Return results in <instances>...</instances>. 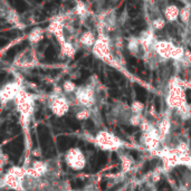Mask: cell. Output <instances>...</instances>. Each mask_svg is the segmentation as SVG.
I'll list each match as a JSON object with an SVG mask.
<instances>
[{
  "mask_svg": "<svg viewBox=\"0 0 191 191\" xmlns=\"http://www.w3.org/2000/svg\"><path fill=\"white\" fill-rule=\"evenodd\" d=\"M153 51L162 62L173 60L180 63L186 59V51L181 45H178L169 39H157L153 45Z\"/></svg>",
  "mask_w": 191,
  "mask_h": 191,
  "instance_id": "6da1fadb",
  "label": "cell"
},
{
  "mask_svg": "<svg viewBox=\"0 0 191 191\" xmlns=\"http://www.w3.org/2000/svg\"><path fill=\"white\" fill-rule=\"evenodd\" d=\"M113 48H114V45L112 42V38L107 34L99 33L97 40L92 48V53L96 58H99L102 62L106 63L108 65H112L113 67H117L118 63H117L116 56L113 54Z\"/></svg>",
  "mask_w": 191,
  "mask_h": 191,
  "instance_id": "7a4b0ae2",
  "label": "cell"
},
{
  "mask_svg": "<svg viewBox=\"0 0 191 191\" xmlns=\"http://www.w3.org/2000/svg\"><path fill=\"white\" fill-rule=\"evenodd\" d=\"M14 103L20 115L19 117L20 124L25 130L28 129L29 123H30V118L33 116L34 111H35V96L26 91L25 87H23L18 93Z\"/></svg>",
  "mask_w": 191,
  "mask_h": 191,
  "instance_id": "3957f363",
  "label": "cell"
},
{
  "mask_svg": "<svg viewBox=\"0 0 191 191\" xmlns=\"http://www.w3.org/2000/svg\"><path fill=\"white\" fill-rule=\"evenodd\" d=\"M166 106L170 111H178L179 108L187 105V96L184 91V84L179 77H172L169 81V88L166 95Z\"/></svg>",
  "mask_w": 191,
  "mask_h": 191,
  "instance_id": "277c9868",
  "label": "cell"
},
{
  "mask_svg": "<svg viewBox=\"0 0 191 191\" xmlns=\"http://www.w3.org/2000/svg\"><path fill=\"white\" fill-rule=\"evenodd\" d=\"M99 84H94L88 81V83L78 86L77 91L75 92L74 99L76 103L85 108H92L96 105V87Z\"/></svg>",
  "mask_w": 191,
  "mask_h": 191,
  "instance_id": "5b68a950",
  "label": "cell"
},
{
  "mask_svg": "<svg viewBox=\"0 0 191 191\" xmlns=\"http://www.w3.org/2000/svg\"><path fill=\"white\" fill-rule=\"evenodd\" d=\"M94 140H95V143L99 145V148L105 151H118L124 145V142L118 136L105 130L99 131L97 134L95 135Z\"/></svg>",
  "mask_w": 191,
  "mask_h": 191,
  "instance_id": "8992f818",
  "label": "cell"
},
{
  "mask_svg": "<svg viewBox=\"0 0 191 191\" xmlns=\"http://www.w3.org/2000/svg\"><path fill=\"white\" fill-rule=\"evenodd\" d=\"M65 163L68 168L74 171H82L86 166V157L84 152L79 148H71L66 151L65 155Z\"/></svg>",
  "mask_w": 191,
  "mask_h": 191,
  "instance_id": "52a82bcc",
  "label": "cell"
},
{
  "mask_svg": "<svg viewBox=\"0 0 191 191\" xmlns=\"http://www.w3.org/2000/svg\"><path fill=\"white\" fill-rule=\"evenodd\" d=\"M37 63H38V58H37L36 50L34 49V47H28L21 50L15 57L12 65L20 69H29L36 66Z\"/></svg>",
  "mask_w": 191,
  "mask_h": 191,
  "instance_id": "ba28073f",
  "label": "cell"
},
{
  "mask_svg": "<svg viewBox=\"0 0 191 191\" xmlns=\"http://www.w3.org/2000/svg\"><path fill=\"white\" fill-rule=\"evenodd\" d=\"M49 107L54 115H56L57 117H63L68 113L71 108V101L67 99L65 94L62 95L51 94L49 100Z\"/></svg>",
  "mask_w": 191,
  "mask_h": 191,
  "instance_id": "9c48e42d",
  "label": "cell"
},
{
  "mask_svg": "<svg viewBox=\"0 0 191 191\" xmlns=\"http://www.w3.org/2000/svg\"><path fill=\"white\" fill-rule=\"evenodd\" d=\"M23 87L24 85L17 81H12L5 84L0 90V101H1L2 107L9 102H14Z\"/></svg>",
  "mask_w": 191,
  "mask_h": 191,
  "instance_id": "30bf717a",
  "label": "cell"
},
{
  "mask_svg": "<svg viewBox=\"0 0 191 191\" xmlns=\"http://www.w3.org/2000/svg\"><path fill=\"white\" fill-rule=\"evenodd\" d=\"M0 182H1V188H8L15 191H26L24 181H21L20 179H18L15 175H10L8 172L1 177Z\"/></svg>",
  "mask_w": 191,
  "mask_h": 191,
  "instance_id": "8fae6325",
  "label": "cell"
},
{
  "mask_svg": "<svg viewBox=\"0 0 191 191\" xmlns=\"http://www.w3.org/2000/svg\"><path fill=\"white\" fill-rule=\"evenodd\" d=\"M126 48L127 50L132 54L133 56L138 57V58L144 59L147 57V51L144 49L142 42H140L139 37H132L130 38L127 42H126Z\"/></svg>",
  "mask_w": 191,
  "mask_h": 191,
  "instance_id": "7c38bea8",
  "label": "cell"
},
{
  "mask_svg": "<svg viewBox=\"0 0 191 191\" xmlns=\"http://www.w3.org/2000/svg\"><path fill=\"white\" fill-rule=\"evenodd\" d=\"M142 143L150 152H154L161 149V138L160 135H153L150 133H143L142 134Z\"/></svg>",
  "mask_w": 191,
  "mask_h": 191,
  "instance_id": "4fadbf2b",
  "label": "cell"
},
{
  "mask_svg": "<svg viewBox=\"0 0 191 191\" xmlns=\"http://www.w3.org/2000/svg\"><path fill=\"white\" fill-rule=\"evenodd\" d=\"M97 40V36L91 29L84 30L83 33L79 35L78 39H77V44L78 46L84 47V48H93V46L95 45V42Z\"/></svg>",
  "mask_w": 191,
  "mask_h": 191,
  "instance_id": "5bb4252c",
  "label": "cell"
},
{
  "mask_svg": "<svg viewBox=\"0 0 191 191\" xmlns=\"http://www.w3.org/2000/svg\"><path fill=\"white\" fill-rule=\"evenodd\" d=\"M180 9L175 3H168L162 9V15L168 23H177L180 17Z\"/></svg>",
  "mask_w": 191,
  "mask_h": 191,
  "instance_id": "9a60e30c",
  "label": "cell"
},
{
  "mask_svg": "<svg viewBox=\"0 0 191 191\" xmlns=\"http://www.w3.org/2000/svg\"><path fill=\"white\" fill-rule=\"evenodd\" d=\"M46 29L42 28L40 26H36L34 27L33 29L28 33V36H27V40L28 42L31 45V46H35V45H38L39 42H42L45 38V34H46Z\"/></svg>",
  "mask_w": 191,
  "mask_h": 191,
  "instance_id": "2e32d148",
  "label": "cell"
},
{
  "mask_svg": "<svg viewBox=\"0 0 191 191\" xmlns=\"http://www.w3.org/2000/svg\"><path fill=\"white\" fill-rule=\"evenodd\" d=\"M75 16L77 17L81 21H84L86 19H88L90 16H91V10L88 8V6L82 1V0H77L76 5H75L74 11H73Z\"/></svg>",
  "mask_w": 191,
  "mask_h": 191,
  "instance_id": "e0dca14e",
  "label": "cell"
},
{
  "mask_svg": "<svg viewBox=\"0 0 191 191\" xmlns=\"http://www.w3.org/2000/svg\"><path fill=\"white\" fill-rule=\"evenodd\" d=\"M160 133V138H161V141L163 142L168 138V135L170 134L171 131V118L170 116H164L162 120H160L157 125Z\"/></svg>",
  "mask_w": 191,
  "mask_h": 191,
  "instance_id": "ac0fdd59",
  "label": "cell"
},
{
  "mask_svg": "<svg viewBox=\"0 0 191 191\" xmlns=\"http://www.w3.org/2000/svg\"><path fill=\"white\" fill-rule=\"evenodd\" d=\"M60 46V54L63 57L66 58H73L77 51V46L71 39H67L65 42H63Z\"/></svg>",
  "mask_w": 191,
  "mask_h": 191,
  "instance_id": "d6986e66",
  "label": "cell"
},
{
  "mask_svg": "<svg viewBox=\"0 0 191 191\" xmlns=\"http://www.w3.org/2000/svg\"><path fill=\"white\" fill-rule=\"evenodd\" d=\"M179 21H180L181 25L189 27L190 21H191V3L183 5V7H181V9H180Z\"/></svg>",
  "mask_w": 191,
  "mask_h": 191,
  "instance_id": "ffe728a7",
  "label": "cell"
},
{
  "mask_svg": "<svg viewBox=\"0 0 191 191\" xmlns=\"http://www.w3.org/2000/svg\"><path fill=\"white\" fill-rule=\"evenodd\" d=\"M168 21L166 20V18L163 17V15H160V16H157L154 18H152L150 20V28L153 29L155 33L157 31H161L166 28Z\"/></svg>",
  "mask_w": 191,
  "mask_h": 191,
  "instance_id": "44dd1931",
  "label": "cell"
},
{
  "mask_svg": "<svg viewBox=\"0 0 191 191\" xmlns=\"http://www.w3.org/2000/svg\"><path fill=\"white\" fill-rule=\"evenodd\" d=\"M121 160V169L123 173H129L133 168V159L126 154H121L120 155Z\"/></svg>",
  "mask_w": 191,
  "mask_h": 191,
  "instance_id": "7402d4cb",
  "label": "cell"
},
{
  "mask_svg": "<svg viewBox=\"0 0 191 191\" xmlns=\"http://www.w3.org/2000/svg\"><path fill=\"white\" fill-rule=\"evenodd\" d=\"M10 175H15L16 178L20 179L21 181H24L26 178H27V172H26V169L24 166H12L9 168V170L7 171Z\"/></svg>",
  "mask_w": 191,
  "mask_h": 191,
  "instance_id": "603a6c76",
  "label": "cell"
},
{
  "mask_svg": "<svg viewBox=\"0 0 191 191\" xmlns=\"http://www.w3.org/2000/svg\"><path fill=\"white\" fill-rule=\"evenodd\" d=\"M31 166H33L35 170H37L42 177H45L47 175L48 171H49V168H48V164L44 161H40V160H36V161H33L31 163Z\"/></svg>",
  "mask_w": 191,
  "mask_h": 191,
  "instance_id": "cb8c5ba5",
  "label": "cell"
},
{
  "mask_svg": "<svg viewBox=\"0 0 191 191\" xmlns=\"http://www.w3.org/2000/svg\"><path fill=\"white\" fill-rule=\"evenodd\" d=\"M62 87H63L64 94H66V95L75 94V92L77 91V88H78V86H77L73 81H69V79L65 81V82L63 83V86H62Z\"/></svg>",
  "mask_w": 191,
  "mask_h": 191,
  "instance_id": "d4e9b609",
  "label": "cell"
},
{
  "mask_svg": "<svg viewBox=\"0 0 191 191\" xmlns=\"http://www.w3.org/2000/svg\"><path fill=\"white\" fill-rule=\"evenodd\" d=\"M92 115V110L90 108H85V107H82L79 108L77 112H76V114H75V116L76 118L78 120V121H85V120H88Z\"/></svg>",
  "mask_w": 191,
  "mask_h": 191,
  "instance_id": "484cf974",
  "label": "cell"
},
{
  "mask_svg": "<svg viewBox=\"0 0 191 191\" xmlns=\"http://www.w3.org/2000/svg\"><path fill=\"white\" fill-rule=\"evenodd\" d=\"M130 110H131L132 114H140V115H142L143 110H144V104L142 102H140V101H134V102H132V104L130 106Z\"/></svg>",
  "mask_w": 191,
  "mask_h": 191,
  "instance_id": "4316f807",
  "label": "cell"
},
{
  "mask_svg": "<svg viewBox=\"0 0 191 191\" xmlns=\"http://www.w3.org/2000/svg\"><path fill=\"white\" fill-rule=\"evenodd\" d=\"M129 123L131 126H134V127H140L142 124V121H143V117L140 114H131L130 117H129Z\"/></svg>",
  "mask_w": 191,
  "mask_h": 191,
  "instance_id": "83f0119b",
  "label": "cell"
},
{
  "mask_svg": "<svg viewBox=\"0 0 191 191\" xmlns=\"http://www.w3.org/2000/svg\"><path fill=\"white\" fill-rule=\"evenodd\" d=\"M179 160H180V166H186L188 168H191V154L189 152L179 154Z\"/></svg>",
  "mask_w": 191,
  "mask_h": 191,
  "instance_id": "f1b7e54d",
  "label": "cell"
},
{
  "mask_svg": "<svg viewBox=\"0 0 191 191\" xmlns=\"http://www.w3.org/2000/svg\"><path fill=\"white\" fill-rule=\"evenodd\" d=\"M175 149L179 154H181V153H188V152L190 151V147H189V144H188L187 142L180 141L175 147Z\"/></svg>",
  "mask_w": 191,
  "mask_h": 191,
  "instance_id": "f546056e",
  "label": "cell"
},
{
  "mask_svg": "<svg viewBox=\"0 0 191 191\" xmlns=\"http://www.w3.org/2000/svg\"><path fill=\"white\" fill-rule=\"evenodd\" d=\"M26 172H27V177H28V178H31V179H40V178H44L37 170L34 169L33 166L26 168Z\"/></svg>",
  "mask_w": 191,
  "mask_h": 191,
  "instance_id": "4dcf8cb0",
  "label": "cell"
},
{
  "mask_svg": "<svg viewBox=\"0 0 191 191\" xmlns=\"http://www.w3.org/2000/svg\"><path fill=\"white\" fill-rule=\"evenodd\" d=\"M160 179H161V173H159V172H153L152 173V182L153 183L159 182Z\"/></svg>",
  "mask_w": 191,
  "mask_h": 191,
  "instance_id": "1f68e13d",
  "label": "cell"
},
{
  "mask_svg": "<svg viewBox=\"0 0 191 191\" xmlns=\"http://www.w3.org/2000/svg\"><path fill=\"white\" fill-rule=\"evenodd\" d=\"M186 58H187V60H188V63H189V65H190L191 67V53L190 51H186Z\"/></svg>",
  "mask_w": 191,
  "mask_h": 191,
  "instance_id": "d6a6232c",
  "label": "cell"
},
{
  "mask_svg": "<svg viewBox=\"0 0 191 191\" xmlns=\"http://www.w3.org/2000/svg\"><path fill=\"white\" fill-rule=\"evenodd\" d=\"M181 2H183L184 5H188V3H191V0H180Z\"/></svg>",
  "mask_w": 191,
  "mask_h": 191,
  "instance_id": "836d02e7",
  "label": "cell"
},
{
  "mask_svg": "<svg viewBox=\"0 0 191 191\" xmlns=\"http://www.w3.org/2000/svg\"><path fill=\"white\" fill-rule=\"evenodd\" d=\"M189 29H190V31H191V21H190V25H189Z\"/></svg>",
  "mask_w": 191,
  "mask_h": 191,
  "instance_id": "e575fe53",
  "label": "cell"
}]
</instances>
